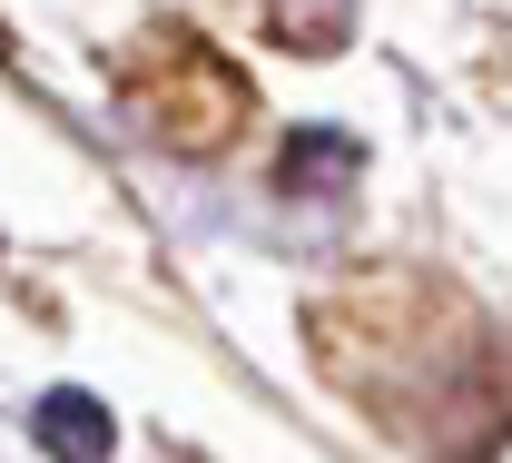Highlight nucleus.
Here are the masks:
<instances>
[{"mask_svg": "<svg viewBox=\"0 0 512 463\" xmlns=\"http://www.w3.org/2000/svg\"><path fill=\"white\" fill-rule=\"evenodd\" d=\"M128 99H138V119L168 138V148H227V138L247 129V79H227L217 50H197V40H148L138 60H128Z\"/></svg>", "mask_w": 512, "mask_h": 463, "instance_id": "nucleus-1", "label": "nucleus"}, {"mask_svg": "<svg viewBox=\"0 0 512 463\" xmlns=\"http://www.w3.org/2000/svg\"><path fill=\"white\" fill-rule=\"evenodd\" d=\"M30 434H40L60 463H109V444H119V424H109V404H99V395H40Z\"/></svg>", "mask_w": 512, "mask_h": 463, "instance_id": "nucleus-2", "label": "nucleus"}, {"mask_svg": "<svg viewBox=\"0 0 512 463\" xmlns=\"http://www.w3.org/2000/svg\"><path fill=\"white\" fill-rule=\"evenodd\" d=\"M345 178H355V138H335V129H296L286 158H276V188H286V198H325V188H345Z\"/></svg>", "mask_w": 512, "mask_h": 463, "instance_id": "nucleus-3", "label": "nucleus"}, {"mask_svg": "<svg viewBox=\"0 0 512 463\" xmlns=\"http://www.w3.org/2000/svg\"><path fill=\"white\" fill-rule=\"evenodd\" d=\"M266 30H276L286 50H335V40L355 30V10H345V0H276Z\"/></svg>", "mask_w": 512, "mask_h": 463, "instance_id": "nucleus-4", "label": "nucleus"}]
</instances>
